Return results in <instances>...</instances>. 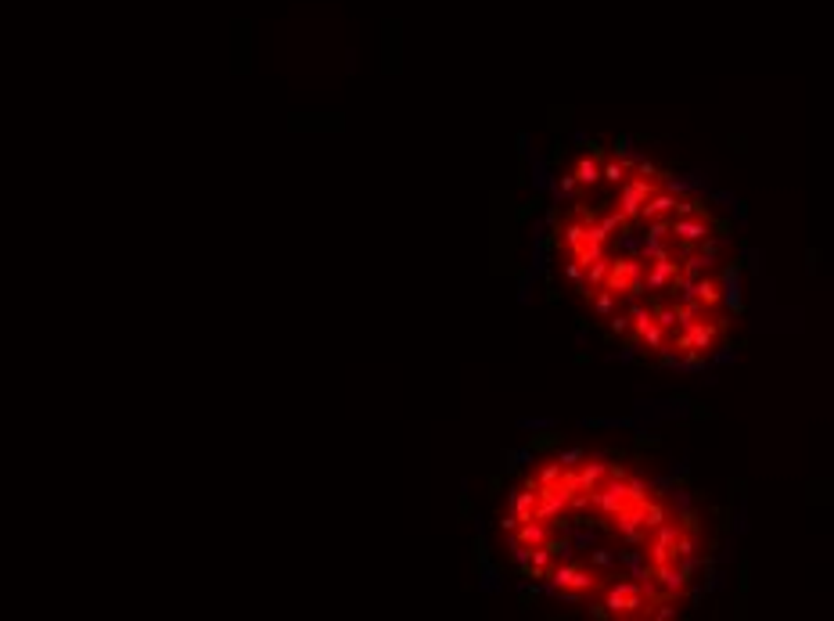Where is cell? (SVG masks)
<instances>
[{
  "label": "cell",
  "instance_id": "cell-15",
  "mask_svg": "<svg viewBox=\"0 0 834 621\" xmlns=\"http://www.w3.org/2000/svg\"><path fill=\"white\" fill-rule=\"evenodd\" d=\"M565 248H568V252H572V259L582 252V244H586V227L579 223V220H572V223H565Z\"/></svg>",
  "mask_w": 834,
  "mask_h": 621
},
{
  "label": "cell",
  "instance_id": "cell-9",
  "mask_svg": "<svg viewBox=\"0 0 834 621\" xmlns=\"http://www.w3.org/2000/svg\"><path fill=\"white\" fill-rule=\"evenodd\" d=\"M511 535H514L521 546H529V549H533V546H547V542L554 539V535H550V524H547V521H540V517H533V521H521V524L514 528Z\"/></svg>",
  "mask_w": 834,
  "mask_h": 621
},
{
  "label": "cell",
  "instance_id": "cell-1",
  "mask_svg": "<svg viewBox=\"0 0 834 621\" xmlns=\"http://www.w3.org/2000/svg\"><path fill=\"white\" fill-rule=\"evenodd\" d=\"M658 596H665V593H655V585H647V582H615L601 607H604V617L633 621V617L651 614V603Z\"/></svg>",
  "mask_w": 834,
  "mask_h": 621
},
{
  "label": "cell",
  "instance_id": "cell-26",
  "mask_svg": "<svg viewBox=\"0 0 834 621\" xmlns=\"http://www.w3.org/2000/svg\"><path fill=\"white\" fill-rule=\"evenodd\" d=\"M500 524H504V528H507V532H514V528H518V517H514V514H511V510H507V514H504V517H500Z\"/></svg>",
  "mask_w": 834,
  "mask_h": 621
},
{
  "label": "cell",
  "instance_id": "cell-5",
  "mask_svg": "<svg viewBox=\"0 0 834 621\" xmlns=\"http://www.w3.org/2000/svg\"><path fill=\"white\" fill-rule=\"evenodd\" d=\"M547 578L558 589H568V593H590V589H597V582H601L594 571H586V564H579V561H568L561 568H554Z\"/></svg>",
  "mask_w": 834,
  "mask_h": 621
},
{
  "label": "cell",
  "instance_id": "cell-23",
  "mask_svg": "<svg viewBox=\"0 0 834 621\" xmlns=\"http://www.w3.org/2000/svg\"><path fill=\"white\" fill-rule=\"evenodd\" d=\"M611 334H630V313H611Z\"/></svg>",
  "mask_w": 834,
  "mask_h": 621
},
{
  "label": "cell",
  "instance_id": "cell-4",
  "mask_svg": "<svg viewBox=\"0 0 834 621\" xmlns=\"http://www.w3.org/2000/svg\"><path fill=\"white\" fill-rule=\"evenodd\" d=\"M630 334H633V341L637 345H644V352H651V356H658L665 345H669V338H665V330L655 323V313H651V305H633L630 309Z\"/></svg>",
  "mask_w": 834,
  "mask_h": 621
},
{
  "label": "cell",
  "instance_id": "cell-21",
  "mask_svg": "<svg viewBox=\"0 0 834 621\" xmlns=\"http://www.w3.org/2000/svg\"><path fill=\"white\" fill-rule=\"evenodd\" d=\"M597 227H601V230H604L608 237H611L615 230H630V227H626V220H623V215H619V212H608V215H604V220H601Z\"/></svg>",
  "mask_w": 834,
  "mask_h": 621
},
{
  "label": "cell",
  "instance_id": "cell-12",
  "mask_svg": "<svg viewBox=\"0 0 834 621\" xmlns=\"http://www.w3.org/2000/svg\"><path fill=\"white\" fill-rule=\"evenodd\" d=\"M672 205H676V194L655 191L651 198L640 205V220H644V223H651V220H658V215H672Z\"/></svg>",
  "mask_w": 834,
  "mask_h": 621
},
{
  "label": "cell",
  "instance_id": "cell-18",
  "mask_svg": "<svg viewBox=\"0 0 834 621\" xmlns=\"http://www.w3.org/2000/svg\"><path fill=\"white\" fill-rule=\"evenodd\" d=\"M561 471H565V467H561V463H558V460H550V463H547V467H543V471H540V474L533 478V481H536V488H547V485H554V481H558V478H561Z\"/></svg>",
  "mask_w": 834,
  "mask_h": 621
},
{
  "label": "cell",
  "instance_id": "cell-3",
  "mask_svg": "<svg viewBox=\"0 0 834 621\" xmlns=\"http://www.w3.org/2000/svg\"><path fill=\"white\" fill-rule=\"evenodd\" d=\"M712 230H727L723 220H716L712 212H698V215H669V237L684 248H694V244H705L712 237Z\"/></svg>",
  "mask_w": 834,
  "mask_h": 621
},
{
  "label": "cell",
  "instance_id": "cell-11",
  "mask_svg": "<svg viewBox=\"0 0 834 621\" xmlns=\"http://www.w3.org/2000/svg\"><path fill=\"white\" fill-rule=\"evenodd\" d=\"M701 320H719L712 305H701V302H679L676 305V323L679 327H691V323H701Z\"/></svg>",
  "mask_w": 834,
  "mask_h": 621
},
{
  "label": "cell",
  "instance_id": "cell-24",
  "mask_svg": "<svg viewBox=\"0 0 834 621\" xmlns=\"http://www.w3.org/2000/svg\"><path fill=\"white\" fill-rule=\"evenodd\" d=\"M565 273H568V281H572V284H575V288L582 291V284H586V276H582V266H579V262H568V266H565Z\"/></svg>",
  "mask_w": 834,
  "mask_h": 621
},
{
  "label": "cell",
  "instance_id": "cell-22",
  "mask_svg": "<svg viewBox=\"0 0 834 621\" xmlns=\"http://www.w3.org/2000/svg\"><path fill=\"white\" fill-rule=\"evenodd\" d=\"M727 305H730V309H741V298H737V269H727Z\"/></svg>",
  "mask_w": 834,
  "mask_h": 621
},
{
  "label": "cell",
  "instance_id": "cell-19",
  "mask_svg": "<svg viewBox=\"0 0 834 621\" xmlns=\"http://www.w3.org/2000/svg\"><path fill=\"white\" fill-rule=\"evenodd\" d=\"M698 212H708L698 198H676V205H672V215H698Z\"/></svg>",
  "mask_w": 834,
  "mask_h": 621
},
{
  "label": "cell",
  "instance_id": "cell-6",
  "mask_svg": "<svg viewBox=\"0 0 834 621\" xmlns=\"http://www.w3.org/2000/svg\"><path fill=\"white\" fill-rule=\"evenodd\" d=\"M679 528H684V524H672V521L665 517L658 528H651V532H647L644 542H647V561H651V568L662 564V561H672V546H676Z\"/></svg>",
  "mask_w": 834,
  "mask_h": 621
},
{
  "label": "cell",
  "instance_id": "cell-20",
  "mask_svg": "<svg viewBox=\"0 0 834 621\" xmlns=\"http://www.w3.org/2000/svg\"><path fill=\"white\" fill-rule=\"evenodd\" d=\"M626 488H630V500H633V503H644L647 495H651V492H647V481H640V478H633V474H626Z\"/></svg>",
  "mask_w": 834,
  "mask_h": 621
},
{
  "label": "cell",
  "instance_id": "cell-25",
  "mask_svg": "<svg viewBox=\"0 0 834 621\" xmlns=\"http://www.w3.org/2000/svg\"><path fill=\"white\" fill-rule=\"evenodd\" d=\"M582 456H586L582 449H568V453H561V456H558V463H561V467H572V463H579Z\"/></svg>",
  "mask_w": 834,
  "mask_h": 621
},
{
  "label": "cell",
  "instance_id": "cell-2",
  "mask_svg": "<svg viewBox=\"0 0 834 621\" xmlns=\"http://www.w3.org/2000/svg\"><path fill=\"white\" fill-rule=\"evenodd\" d=\"M601 288H608L611 295H619V298L644 295V259H637V255L608 259V276H604Z\"/></svg>",
  "mask_w": 834,
  "mask_h": 621
},
{
  "label": "cell",
  "instance_id": "cell-14",
  "mask_svg": "<svg viewBox=\"0 0 834 621\" xmlns=\"http://www.w3.org/2000/svg\"><path fill=\"white\" fill-rule=\"evenodd\" d=\"M651 313H655V323H658V327L665 330V338L679 330V323H676V305H665V302H655V305H651Z\"/></svg>",
  "mask_w": 834,
  "mask_h": 621
},
{
  "label": "cell",
  "instance_id": "cell-13",
  "mask_svg": "<svg viewBox=\"0 0 834 621\" xmlns=\"http://www.w3.org/2000/svg\"><path fill=\"white\" fill-rule=\"evenodd\" d=\"M572 176H575V183H582V187H594V183L601 180V166H597V159H594V154H586V159H579Z\"/></svg>",
  "mask_w": 834,
  "mask_h": 621
},
{
  "label": "cell",
  "instance_id": "cell-10",
  "mask_svg": "<svg viewBox=\"0 0 834 621\" xmlns=\"http://www.w3.org/2000/svg\"><path fill=\"white\" fill-rule=\"evenodd\" d=\"M608 478V463L604 460H590V456H582V467L575 471V481H579V488H586V492H594L601 481Z\"/></svg>",
  "mask_w": 834,
  "mask_h": 621
},
{
  "label": "cell",
  "instance_id": "cell-7",
  "mask_svg": "<svg viewBox=\"0 0 834 621\" xmlns=\"http://www.w3.org/2000/svg\"><path fill=\"white\" fill-rule=\"evenodd\" d=\"M676 276H679V262H676V255L669 252V255H662V259H651L644 266V291H672V284H676Z\"/></svg>",
  "mask_w": 834,
  "mask_h": 621
},
{
  "label": "cell",
  "instance_id": "cell-8",
  "mask_svg": "<svg viewBox=\"0 0 834 621\" xmlns=\"http://www.w3.org/2000/svg\"><path fill=\"white\" fill-rule=\"evenodd\" d=\"M651 578L658 582V589L665 596H684L687 593V585H691V571H684L676 561H662V564H655L651 568Z\"/></svg>",
  "mask_w": 834,
  "mask_h": 621
},
{
  "label": "cell",
  "instance_id": "cell-17",
  "mask_svg": "<svg viewBox=\"0 0 834 621\" xmlns=\"http://www.w3.org/2000/svg\"><path fill=\"white\" fill-rule=\"evenodd\" d=\"M626 176H630V169H626L619 159H604V166H601V180H608V183H615V187H619Z\"/></svg>",
  "mask_w": 834,
  "mask_h": 621
},
{
  "label": "cell",
  "instance_id": "cell-16",
  "mask_svg": "<svg viewBox=\"0 0 834 621\" xmlns=\"http://www.w3.org/2000/svg\"><path fill=\"white\" fill-rule=\"evenodd\" d=\"M590 298H594V309H597L601 316H611L615 309H619V295H611L608 288H597V291H594Z\"/></svg>",
  "mask_w": 834,
  "mask_h": 621
}]
</instances>
